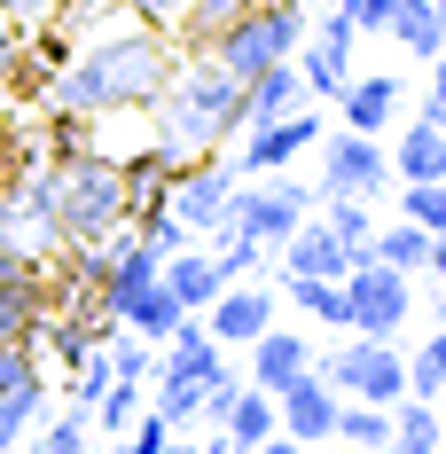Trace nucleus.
Listing matches in <instances>:
<instances>
[{"mask_svg":"<svg viewBox=\"0 0 446 454\" xmlns=\"http://www.w3.org/2000/svg\"><path fill=\"white\" fill-rule=\"evenodd\" d=\"M173 47H165V32H149V24H118V32H94L55 79H47V110L55 118H118V110H149L157 94H165V79H173Z\"/></svg>","mask_w":446,"mask_h":454,"instance_id":"obj_1","label":"nucleus"},{"mask_svg":"<svg viewBox=\"0 0 446 454\" xmlns=\"http://www.w3.org/2000/svg\"><path fill=\"white\" fill-rule=\"evenodd\" d=\"M149 110H157V149L188 165V157H212L243 134V79H227L212 55H196L188 71L165 79V94Z\"/></svg>","mask_w":446,"mask_h":454,"instance_id":"obj_2","label":"nucleus"},{"mask_svg":"<svg viewBox=\"0 0 446 454\" xmlns=\"http://www.w3.org/2000/svg\"><path fill=\"white\" fill-rule=\"evenodd\" d=\"M55 220H63V243L71 251H110L126 227H134V204H126V165L110 157H63L55 165Z\"/></svg>","mask_w":446,"mask_h":454,"instance_id":"obj_3","label":"nucleus"},{"mask_svg":"<svg viewBox=\"0 0 446 454\" xmlns=\"http://www.w3.org/2000/svg\"><path fill=\"white\" fill-rule=\"evenodd\" d=\"M306 24H313V8H306V0H259V8H251L243 24H227V32L204 47V55L220 63L227 79H259L267 63H290V55H298Z\"/></svg>","mask_w":446,"mask_h":454,"instance_id":"obj_4","label":"nucleus"},{"mask_svg":"<svg viewBox=\"0 0 446 454\" xmlns=\"http://www.w3.org/2000/svg\"><path fill=\"white\" fill-rule=\"evenodd\" d=\"M313 376H321L337 400H368V408L407 400V353L392 345V337H353V345H337Z\"/></svg>","mask_w":446,"mask_h":454,"instance_id":"obj_5","label":"nucleus"},{"mask_svg":"<svg viewBox=\"0 0 446 454\" xmlns=\"http://www.w3.org/2000/svg\"><path fill=\"white\" fill-rule=\"evenodd\" d=\"M298 220H313V188L290 181V173H259V181L235 188V204H227V227L251 235V243H267V251H282V235Z\"/></svg>","mask_w":446,"mask_h":454,"instance_id":"obj_6","label":"nucleus"},{"mask_svg":"<svg viewBox=\"0 0 446 454\" xmlns=\"http://www.w3.org/2000/svg\"><path fill=\"white\" fill-rule=\"evenodd\" d=\"M235 188H243V173H235L227 157H188V165L173 173V188H165V212L204 243V235H220V227H227Z\"/></svg>","mask_w":446,"mask_h":454,"instance_id":"obj_7","label":"nucleus"},{"mask_svg":"<svg viewBox=\"0 0 446 454\" xmlns=\"http://www.w3.org/2000/svg\"><path fill=\"white\" fill-rule=\"evenodd\" d=\"M0 243L16 251H63V220H55V165H32L0 188Z\"/></svg>","mask_w":446,"mask_h":454,"instance_id":"obj_8","label":"nucleus"},{"mask_svg":"<svg viewBox=\"0 0 446 454\" xmlns=\"http://www.w3.org/2000/svg\"><path fill=\"white\" fill-rule=\"evenodd\" d=\"M407 314H415V274H392L376 259H360L345 274V329L353 337H400Z\"/></svg>","mask_w":446,"mask_h":454,"instance_id":"obj_9","label":"nucleus"},{"mask_svg":"<svg viewBox=\"0 0 446 454\" xmlns=\"http://www.w3.org/2000/svg\"><path fill=\"white\" fill-rule=\"evenodd\" d=\"M392 188V157L376 134H321V181H313V204L329 196H384Z\"/></svg>","mask_w":446,"mask_h":454,"instance_id":"obj_10","label":"nucleus"},{"mask_svg":"<svg viewBox=\"0 0 446 454\" xmlns=\"http://www.w3.org/2000/svg\"><path fill=\"white\" fill-rule=\"evenodd\" d=\"M353 47H360V32L345 24V16H337V8H313L306 40H298V55H290L313 102H337V94L353 87Z\"/></svg>","mask_w":446,"mask_h":454,"instance_id":"obj_11","label":"nucleus"},{"mask_svg":"<svg viewBox=\"0 0 446 454\" xmlns=\"http://www.w3.org/2000/svg\"><path fill=\"white\" fill-rule=\"evenodd\" d=\"M243 157H235V173H251V181H259V173H290V165H298V157H306V149H321V110H290V118H274V126H243Z\"/></svg>","mask_w":446,"mask_h":454,"instance_id":"obj_12","label":"nucleus"},{"mask_svg":"<svg viewBox=\"0 0 446 454\" xmlns=\"http://www.w3.org/2000/svg\"><path fill=\"white\" fill-rule=\"evenodd\" d=\"M274 306H282V298H274L267 282H227L220 298L204 306V329H212L220 353H243L259 329H274Z\"/></svg>","mask_w":446,"mask_h":454,"instance_id":"obj_13","label":"nucleus"},{"mask_svg":"<svg viewBox=\"0 0 446 454\" xmlns=\"http://www.w3.org/2000/svg\"><path fill=\"white\" fill-rule=\"evenodd\" d=\"M329 423H337V392H329L313 368L290 384V392H274V431H282V439H298V447H329Z\"/></svg>","mask_w":446,"mask_h":454,"instance_id":"obj_14","label":"nucleus"},{"mask_svg":"<svg viewBox=\"0 0 446 454\" xmlns=\"http://www.w3.org/2000/svg\"><path fill=\"white\" fill-rule=\"evenodd\" d=\"M306 368H313V345L298 337V329H282V321H274V329L251 337V376H243V384H251V392H290Z\"/></svg>","mask_w":446,"mask_h":454,"instance_id":"obj_15","label":"nucleus"},{"mask_svg":"<svg viewBox=\"0 0 446 454\" xmlns=\"http://www.w3.org/2000/svg\"><path fill=\"white\" fill-rule=\"evenodd\" d=\"M353 267H360V259L337 243V235H329V227H321V212H313V220H298L290 235H282V274H329V282H345Z\"/></svg>","mask_w":446,"mask_h":454,"instance_id":"obj_16","label":"nucleus"},{"mask_svg":"<svg viewBox=\"0 0 446 454\" xmlns=\"http://www.w3.org/2000/svg\"><path fill=\"white\" fill-rule=\"evenodd\" d=\"M313 94L298 79V63H267L259 79H243V126H274V118H290V110H306Z\"/></svg>","mask_w":446,"mask_h":454,"instance_id":"obj_17","label":"nucleus"},{"mask_svg":"<svg viewBox=\"0 0 446 454\" xmlns=\"http://www.w3.org/2000/svg\"><path fill=\"white\" fill-rule=\"evenodd\" d=\"M157 282H165V290L180 298V314H204V306H212V298L227 290V282H220V267H212V251H204V243H188V251H173V259L157 267Z\"/></svg>","mask_w":446,"mask_h":454,"instance_id":"obj_18","label":"nucleus"},{"mask_svg":"<svg viewBox=\"0 0 446 454\" xmlns=\"http://www.w3.org/2000/svg\"><path fill=\"white\" fill-rule=\"evenodd\" d=\"M180 321H188V314H180V298L165 290V282H141L134 298L118 306V329H126V337H141V345H165Z\"/></svg>","mask_w":446,"mask_h":454,"instance_id":"obj_19","label":"nucleus"},{"mask_svg":"<svg viewBox=\"0 0 446 454\" xmlns=\"http://www.w3.org/2000/svg\"><path fill=\"white\" fill-rule=\"evenodd\" d=\"M337 110H345V134H384V126H392V110H400V79H392V71L353 79V87L337 94Z\"/></svg>","mask_w":446,"mask_h":454,"instance_id":"obj_20","label":"nucleus"},{"mask_svg":"<svg viewBox=\"0 0 446 454\" xmlns=\"http://www.w3.org/2000/svg\"><path fill=\"white\" fill-rule=\"evenodd\" d=\"M384 157H392V181H446V134L431 118H415L400 149H384Z\"/></svg>","mask_w":446,"mask_h":454,"instance_id":"obj_21","label":"nucleus"},{"mask_svg":"<svg viewBox=\"0 0 446 454\" xmlns=\"http://www.w3.org/2000/svg\"><path fill=\"white\" fill-rule=\"evenodd\" d=\"M40 415H47V376L32 368L24 384H8L0 392V454H16L32 431H40Z\"/></svg>","mask_w":446,"mask_h":454,"instance_id":"obj_22","label":"nucleus"},{"mask_svg":"<svg viewBox=\"0 0 446 454\" xmlns=\"http://www.w3.org/2000/svg\"><path fill=\"white\" fill-rule=\"evenodd\" d=\"M282 298L321 329H345V282H329V274H282Z\"/></svg>","mask_w":446,"mask_h":454,"instance_id":"obj_23","label":"nucleus"},{"mask_svg":"<svg viewBox=\"0 0 446 454\" xmlns=\"http://www.w3.org/2000/svg\"><path fill=\"white\" fill-rule=\"evenodd\" d=\"M321 212V227L353 251V259H368V243H376V204L368 196H329V204H313Z\"/></svg>","mask_w":446,"mask_h":454,"instance_id":"obj_24","label":"nucleus"},{"mask_svg":"<svg viewBox=\"0 0 446 454\" xmlns=\"http://www.w3.org/2000/svg\"><path fill=\"white\" fill-rule=\"evenodd\" d=\"M329 439H337V447H368V454H384V447H392V408L337 400V423H329Z\"/></svg>","mask_w":446,"mask_h":454,"instance_id":"obj_25","label":"nucleus"},{"mask_svg":"<svg viewBox=\"0 0 446 454\" xmlns=\"http://www.w3.org/2000/svg\"><path fill=\"white\" fill-rule=\"evenodd\" d=\"M220 439H227L235 454H251L259 439H274V392H251V384H243V392H235V408H227V423H220Z\"/></svg>","mask_w":446,"mask_h":454,"instance_id":"obj_26","label":"nucleus"},{"mask_svg":"<svg viewBox=\"0 0 446 454\" xmlns=\"http://www.w3.org/2000/svg\"><path fill=\"white\" fill-rule=\"evenodd\" d=\"M392 447H415V454H439L446 447V423H439V400H392Z\"/></svg>","mask_w":446,"mask_h":454,"instance_id":"obj_27","label":"nucleus"},{"mask_svg":"<svg viewBox=\"0 0 446 454\" xmlns=\"http://www.w3.org/2000/svg\"><path fill=\"white\" fill-rule=\"evenodd\" d=\"M40 321H47L40 282H0V345H32Z\"/></svg>","mask_w":446,"mask_h":454,"instance_id":"obj_28","label":"nucleus"},{"mask_svg":"<svg viewBox=\"0 0 446 454\" xmlns=\"http://www.w3.org/2000/svg\"><path fill=\"white\" fill-rule=\"evenodd\" d=\"M368 259H376V267H392V274H423V259H431V235H423L415 220H400V227H376Z\"/></svg>","mask_w":446,"mask_h":454,"instance_id":"obj_29","label":"nucleus"},{"mask_svg":"<svg viewBox=\"0 0 446 454\" xmlns=\"http://www.w3.org/2000/svg\"><path fill=\"white\" fill-rule=\"evenodd\" d=\"M251 8H259V0H188V16H180V40H188L196 55H204V47L220 40L227 24H243Z\"/></svg>","mask_w":446,"mask_h":454,"instance_id":"obj_30","label":"nucleus"},{"mask_svg":"<svg viewBox=\"0 0 446 454\" xmlns=\"http://www.w3.org/2000/svg\"><path fill=\"white\" fill-rule=\"evenodd\" d=\"M384 32H392V40H400L407 55H423V63H431V55H439V47H446V32H439V16H431V0H400V8H392V24H384Z\"/></svg>","mask_w":446,"mask_h":454,"instance_id":"obj_31","label":"nucleus"},{"mask_svg":"<svg viewBox=\"0 0 446 454\" xmlns=\"http://www.w3.org/2000/svg\"><path fill=\"white\" fill-rule=\"evenodd\" d=\"M87 408H63L55 415V423H40V431H32V439H24V447L16 454H87Z\"/></svg>","mask_w":446,"mask_h":454,"instance_id":"obj_32","label":"nucleus"},{"mask_svg":"<svg viewBox=\"0 0 446 454\" xmlns=\"http://www.w3.org/2000/svg\"><path fill=\"white\" fill-rule=\"evenodd\" d=\"M227 243L212 251V267H220V282H259L267 274V243H251V235H235V227H220Z\"/></svg>","mask_w":446,"mask_h":454,"instance_id":"obj_33","label":"nucleus"},{"mask_svg":"<svg viewBox=\"0 0 446 454\" xmlns=\"http://www.w3.org/2000/svg\"><path fill=\"white\" fill-rule=\"evenodd\" d=\"M400 212L423 227V235H439L446 227V181H400Z\"/></svg>","mask_w":446,"mask_h":454,"instance_id":"obj_34","label":"nucleus"},{"mask_svg":"<svg viewBox=\"0 0 446 454\" xmlns=\"http://www.w3.org/2000/svg\"><path fill=\"white\" fill-rule=\"evenodd\" d=\"M407 392H415V400H439L446 392V329H431V345L407 361Z\"/></svg>","mask_w":446,"mask_h":454,"instance_id":"obj_35","label":"nucleus"},{"mask_svg":"<svg viewBox=\"0 0 446 454\" xmlns=\"http://www.w3.org/2000/svg\"><path fill=\"white\" fill-rule=\"evenodd\" d=\"M134 415H141V384H118V376H110V392H102V400L87 408V423H102V431L118 439V431H126Z\"/></svg>","mask_w":446,"mask_h":454,"instance_id":"obj_36","label":"nucleus"},{"mask_svg":"<svg viewBox=\"0 0 446 454\" xmlns=\"http://www.w3.org/2000/svg\"><path fill=\"white\" fill-rule=\"evenodd\" d=\"M102 392H110V345H94L87 361L71 368V408H94Z\"/></svg>","mask_w":446,"mask_h":454,"instance_id":"obj_37","label":"nucleus"},{"mask_svg":"<svg viewBox=\"0 0 446 454\" xmlns=\"http://www.w3.org/2000/svg\"><path fill=\"white\" fill-rule=\"evenodd\" d=\"M392 8H400V0H337V16L353 24L360 40H368V32H384V24H392Z\"/></svg>","mask_w":446,"mask_h":454,"instance_id":"obj_38","label":"nucleus"},{"mask_svg":"<svg viewBox=\"0 0 446 454\" xmlns=\"http://www.w3.org/2000/svg\"><path fill=\"white\" fill-rule=\"evenodd\" d=\"M16 79H24V24L0 16V87H16Z\"/></svg>","mask_w":446,"mask_h":454,"instance_id":"obj_39","label":"nucleus"},{"mask_svg":"<svg viewBox=\"0 0 446 454\" xmlns=\"http://www.w3.org/2000/svg\"><path fill=\"white\" fill-rule=\"evenodd\" d=\"M134 8V24H149V32H180V16H188V0H126Z\"/></svg>","mask_w":446,"mask_h":454,"instance_id":"obj_40","label":"nucleus"},{"mask_svg":"<svg viewBox=\"0 0 446 454\" xmlns=\"http://www.w3.org/2000/svg\"><path fill=\"white\" fill-rule=\"evenodd\" d=\"M32 345H0V392H8V384H24V376H32Z\"/></svg>","mask_w":446,"mask_h":454,"instance_id":"obj_41","label":"nucleus"},{"mask_svg":"<svg viewBox=\"0 0 446 454\" xmlns=\"http://www.w3.org/2000/svg\"><path fill=\"white\" fill-rule=\"evenodd\" d=\"M0 282H40V259L16 251V243H0Z\"/></svg>","mask_w":446,"mask_h":454,"instance_id":"obj_42","label":"nucleus"},{"mask_svg":"<svg viewBox=\"0 0 446 454\" xmlns=\"http://www.w3.org/2000/svg\"><path fill=\"white\" fill-rule=\"evenodd\" d=\"M55 8H63V0H0V16H16V24H40Z\"/></svg>","mask_w":446,"mask_h":454,"instance_id":"obj_43","label":"nucleus"},{"mask_svg":"<svg viewBox=\"0 0 446 454\" xmlns=\"http://www.w3.org/2000/svg\"><path fill=\"white\" fill-rule=\"evenodd\" d=\"M439 102H446V47L431 55V94H423V110H439Z\"/></svg>","mask_w":446,"mask_h":454,"instance_id":"obj_44","label":"nucleus"},{"mask_svg":"<svg viewBox=\"0 0 446 454\" xmlns=\"http://www.w3.org/2000/svg\"><path fill=\"white\" fill-rule=\"evenodd\" d=\"M423 274H439V282H446V227L431 235V259H423Z\"/></svg>","mask_w":446,"mask_h":454,"instance_id":"obj_45","label":"nucleus"},{"mask_svg":"<svg viewBox=\"0 0 446 454\" xmlns=\"http://www.w3.org/2000/svg\"><path fill=\"white\" fill-rule=\"evenodd\" d=\"M251 454H313V447H298V439H282V431H274V439H259Z\"/></svg>","mask_w":446,"mask_h":454,"instance_id":"obj_46","label":"nucleus"},{"mask_svg":"<svg viewBox=\"0 0 446 454\" xmlns=\"http://www.w3.org/2000/svg\"><path fill=\"white\" fill-rule=\"evenodd\" d=\"M431 314H439V329H446V282H439V298H431Z\"/></svg>","mask_w":446,"mask_h":454,"instance_id":"obj_47","label":"nucleus"},{"mask_svg":"<svg viewBox=\"0 0 446 454\" xmlns=\"http://www.w3.org/2000/svg\"><path fill=\"white\" fill-rule=\"evenodd\" d=\"M431 16H439V32H446V0H431Z\"/></svg>","mask_w":446,"mask_h":454,"instance_id":"obj_48","label":"nucleus"},{"mask_svg":"<svg viewBox=\"0 0 446 454\" xmlns=\"http://www.w3.org/2000/svg\"><path fill=\"white\" fill-rule=\"evenodd\" d=\"M384 454H415V447H384Z\"/></svg>","mask_w":446,"mask_h":454,"instance_id":"obj_49","label":"nucleus"},{"mask_svg":"<svg viewBox=\"0 0 446 454\" xmlns=\"http://www.w3.org/2000/svg\"><path fill=\"white\" fill-rule=\"evenodd\" d=\"M337 454H368V447H337Z\"/></svg>","mask_w":446,"mask_h":454,"instance_id":"obj_50","label":"nucleus"},{"mask_svg":"<svg viewBox=\"0 0 446 454\" xmlns=\"http://www.w3.org/2000/svg\"><path fill=\"white\" fill-rule=\"evenodd\" d=\"M439 454H446V447H439Z\"/></svg>","mask_w":446,"mask_h":454,"instance_id":"obj_51","label":"nucleus"}]
</instances>
